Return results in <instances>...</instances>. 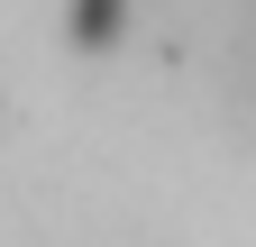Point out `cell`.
Segmentation results:
<instances>
[{
  "label": "cell",
  "instance_id": "cell-1",
  "mask_svg": "<svg viewBox=\"0 0 256 247\" xmlns=\"http://www.w3.org/2000/svg\"><path fill=\"white\" fill-rule=\"evenodd\" d=\"M128 10H138V0H74V37L82 46H119L128 37Z\"/></svg>",
  "mask_w": 256,
  "mask_h": 247
}]
</instances>
